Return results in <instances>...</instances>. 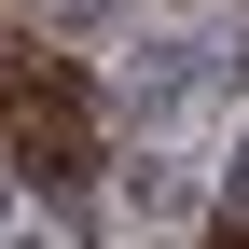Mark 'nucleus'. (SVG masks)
Wrapping results in <instances>:
<instances>
[{"instance_id": "f257e3e1", "label": "nucleus", "mask_w": 249, "mask_h": 249, "mask_svg": "<svg viewBox=\"0 0 249 249\" xmlns=\"http://www.w3.org/2000/svg\"><path fill=\"white\" fill-rule=\"evenodd\" d=\"M0 152H14L55 208H83V194H97V166H111V152H97V83H83L70 55H42V70L14 83V111H0Z\"/></svg>"}, {"instance_id": "f03ea898", "label": "nucleus", "mask_w": 249, "mask_h": 249, "mask_svg": "<svg viewBox=\"0 0 249 249\" xmlns=\"http://www.w3.org/2000/svg\"><path fill=\"white\" fill-rule=\"evenodd\" d=\"M194 83H208V42H139V55H124V111H139V124H166Z\"/></svg>"}, {"instance_id": "7ed1b4c3", "label": "nucleus", "mask_w": 249, "mask_h": 249, "mask_svg": "<svg viewBox=\"0 0 249 249\" xmlns=\"http://www.w3.org/2000/svg\"><path fill=\"white\" fill-rule=\"evenodd\" d=\"M124 208H139V222H180V208H194V166L139 152V166H124Z\"/></svg>"}, {"instance_id": "20e7f679", "label": "nucleus", "mask_w": 249, "mask_h": 249, "mask_svg": "<svg viewBox=\"0 0 249 249\" xmlns=\"http://www.w3.org/2000/svg\"><path fill=\"white\" fill-rule=\"evenodd\" d=\"M0 208H14V180H0Z\"/></svg>"}]
</instances>
